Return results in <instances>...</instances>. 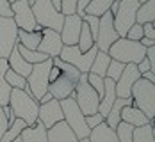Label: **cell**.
<instances>
[{"instance_id": "23", "label": "cell", "mask_w": 155, "mask_h": 142, "mask_svg": "<svg viewBox=\"0 0 155 142\" xmlns=\"http://www.w3.org/2000/svg\"><path fill=\"white\" fill-rule=\"evenodd\" d=\"M21 142H48L47 139V128L39 121H36L32 126H25L23 131L20 133Z\"/></svg>"}, {"instance_id": "6", "label": "cell", "mask_w": 155, "mask_h": 142, "mask_svg": "<svg viewBox=\"0 0 155 142\" xmlns=\"http://www.w3.org/2000/svg\"><path fill=\"white\" fill-rule=\"evenodd\" d=\"M31 9H32V14H34L36 23L41 29H52V30H55V32H61L64 16L61 14V11H57L52 5L50 0H36Z\"/></svg>"}, {"instance_id": "47", "label": "cell", "mask_w": 155, "mask_h": 142, "mask_svg": "<svg viewBox=\"0 0 155 142\" xmlns=\"http://www.w3.org/2000/svg\"><path fill=\"white\" fill-rule=\"evenodd\" d=\"M141 78H144V80H148V82H152V84H155V75L152 73V71L143 73V75H141Z\"/></svg>"}, {"instance_id": "26", "label": "cell", "mask_w": 155, "mask_h": 142, "mask_svg": "<svg viewBox=\"0 0 155 142\" xmlns=\"http://www.w3.org/2000/svg\"><path fill=\"white\" fill-rule=\"evenodd\" d=\"M110 61H112V59L109 57L105 52H96V55H94V61H93V64H91L89 73L98 75V77H102V78H105V71H107L109 62H110Z\"/></svg>"}, {"instance_id": "11", "label": "cell", "mask_w": 155, "mask_h": 142, "mask_svg": "<svg viewBox=\"0 0 155 142\" xmlns=\"http://www.w3.org/2000/svg\"><path fill=\"white\" fill-rule=\"evenodd\" d=\"M118 32L114 29V23H112V14L105 13L104 16H100V21H98V32H96V39H94V46L98 52H105L107 53L109 46L118 39Z\"/></svg>"}, {"instance_id": "16", "label": "cell", "mask_w": 155, "mask_h": 142, "mask_svg": "<svg viewBox=\"0 0 155 142\" xmlns=\"http://www.w3.org/2000/svg\"><path fill=\"white\" fill-rule=\"evenodd\" d=\"M80 29H82V18L78 14L73 13V14L64 16L61 32H59L62 45H64V46H73V45H77Z\"/></svg>"}, {"instance_id": "7", "label": "cell", "mask_w": 155, "mask_h": 142, "mask_svg": "<svg viewBox=\"0 0 155 142\" xmlns=\"http://www.w3.org/2000/svg\"><path fill=\"white\" fill-rule=\"evenodd\" d=\"M77 101L78 109L84 115H91V114H96L98 112V101L100 98L94 93V89L87 84V73H80L78 77V82L75 85V91L73 94L70 96Z\"/></svg>"}, {"instance_id": "20", "label": "cell", "mask_w": 155, "mask_h": 142, "mask_svg": "<svg viewBox=\"0 0 155 142\" xmlns=\"http://www.w3.org/2000/svg\"><path fill=\"white\" fill-rule=\"evenodd\" d=\"M121 121L127 123V125H130V126L134 128H139V126H144V125H148L150 121H148V117L139 110V109H136L134 105H125L123 109H121Z\"/></svg>"}, {"instance_id": "24", "label": "cell", "mask_w": 155, "mask_h": 142, "mask_svg": "<svg viewBox=\"0 0 155 142\" xmlns=\"http://www.w3.org/2000/svg\"><path fill=\"white\" fill-rule=\"evenodd\" d=\"M89 142H120L116 137V131L112 128H109L105 123L98 125L96 128H93L89 131Z\"/></svg>"}, {"instance_id": "17", "label": "cell", "mask_w": 155, "mask_h": 142, "mask_svg": "<svg viewBox=\"0 0 155 142\" xmlns=\"http://www.w3.org/2000/svg\"><path fill=\"white\" fill-rule=\"evenodd\" d=\"M38 121L47 128H52L54 125L61 123L62 121V109L61 103L57 99H50L48 103L39 105V110H38Z\"/></svg>"}, {"instance_id": "21", "label": "cell", "mask_w": 155, "mask_h": 142, "mask_svg": "<svg viewBox=\"0 0 155 142\" xmlns=\"http://www.w3.org/2000/svg\"><path fill=\"white\" fill-rule=\"evenodd\" d=\"M125 105H134V101H132V98H127V99H121V98H116V101L112 103V107H110V110L107 112V115H105V119H104V123L107 125L109 128H114L118 126V123L121 121V109H123Z\"/></svg>"}, {"instance_id": "15", "label": "cell", "mask_w": 155, "mask_h": 142, "mask_svg": "<svg viewBox=\"0 0 155 142\" xmlns=\"http://www.w3.org/2000/svg\"><path fill=\"white\" fill-rule=\"evenodd\" d=\"M62 41L59 32L52 30V29H41V41L38 45V52L45 53L48 59H54V57H59L62 50Z\"/></svg>"}, {"instance_id": "52", "label": "cell", "mask_w": 155, "mask_h": 142, "mask_svg": "<svg viewBox=\"0 0 155 142\" xmlns=\"http://www.w3.org/2000/svg\"><path fill=\"white\" fill-rule=\"evenodd\" d=\"M9 2H11V4H13V2H15V0H9Z\"/></svg>"}, {"instance_id": "22", "label": "cell", "mask_w": 155, "mask_h": 142, "mask_svg": "<svg viewBox=\"0 0 155 142\" xmlns=\"http://www.w3.org/2000/svg\"><path fill=\"white\" fill-rule=\"evenodd\" d=\"M7 66H9V69H11V71H15L16 75L23 77V78H27V77L31 75V69H32L31 64L27 62V61H23V57L18 53L16 46L13 48L11 55L7 57Z\"/></svg>"}, {"instance_id": "41", "label": "cell", "mask_w": 155, "mask_h": 142, "mask_svg": "<svg viewBox=\"0 0 155 142\" xmlns=\"http://www.w3.org/2000/svg\"><path fill=\"white\" fill-rule=\"evenodd\" d=\"M0 18H13L11 2L9 0H0Z\"/></svg>"}, {"instance_id": "43", "label": "cell", "mask_w": 155, "mask_h": 142, "mask_svg": "<svg viewBox=\"0 0 155 142\" xmlns=\"http://www.w3.org/2000/svg\"><path fill=\"white\" fill-rule=\"evenodd\" d=\"M89 2H91V0H77V4H75V14H78L80 18H82L86 7L89 5Z\"/></svg>"}, {"instance_id": "38", "label": "cell", "mask_w": 155, "mask_h": 142, "mask_svg": "<svg viewBox=\"0 0 155 142\" xmlns=\"http://www.w3.org/2000/svg\"><path fill=\"white\" fill-rule=\"evenodd\" d=\"M125 37H127L128 41H137V43H139L141 37H143V25H139V23H134V25L127 30Z\"/></svg>"}, {"instance_id": "28", "label": "cell", "mask_w": 155, "mask_h": 142, "mask_svg": "<svg viewBox=\"0 0 155 142\" xmlns=\"http://www.w3.org/2000/svg\"><path fill=\"white\" fill-rule=\"evenodd\" d=\"M41 41V30L39 32H25L18 30V45L29 48V50H38V45Z\"/></svg>"}, {"instance_id": "50", "label": "cell", "mask_w": 155, "mask_h": 142, "mask_svg": "<svg viewBox=\"0 0 155 142\" xmlns=\"http://www.w3.org/2000/svg\"><path fill=\"white\" fill-rule=\"evenodd\" d=\"M78 142H89V139H82V140H78Z\"/></svg>"}, {"instance_id": "5", "label": "cell", "mask_w": 155, "mask_h": 142, "mask_svg": "<svg viewBox=\"0 0 155 142\" xmlns=\"http://www.w3.org/2000/svg\"><path fill=\"white\" fill-rule=\"evenodd\" d=\"M52 69V59H47L39 64H34L31 69V75L27 77V87L23 89L27 94H31L36 101H39V98L48 93V75Z\"/></svg>"}, {"instance_id": "45", "label": "cell", "mask_w": 155, "mask_h": 142, "mask_svg": "<svg viewBox=\"0 0 155 142\" xmlns=\"http://www.w3.org/2000/svg\"><path fill=\"white\" fill-rule=\"evenodd\" d=\"M59 75H61L59 68H55V66L52 64V69H50V75H48V82H54V80H57V78H59Z\"/></svg>"}, {"instance_id": "40", "label": "cell", "mask_w": 155, "mask_h": 142, "mask_svg": "<svg viewBox=\"0 0 155 142\" xmlns=\"http://www.w3.org/2000/svg\"><path fill=\"white\" fill-rule=\"evenodd\" d=\"M102 123H104V115H100L98 112L96 114H91V115H86V125H87L89 130L96 128L98 125H102Z\"/></svg>"}, {"instance_id": "12", "label": "cell", "mask_w": 155, "mask_h": 142, "mask_svg": "<svg viewBox=\"0 0 155 142\" xmlns=\"http://www.w3.org/2000/svg\"><path fill=\"white\" fill-rule=\"evenodd\" d=\"M18 43V27L13 18H0V59H7Z\"/></svg>"}, {"instance_id": "10", "label": "cell", "mask_w": 155, "mask_h": 142, "mask_svg": "<svg viewBox=\"0 0 155 142\" xmlns=\"http://www.w3.org/2000/svg\"><path fill=\"white\" fill-rule=\"evenodd\" d=\"M11 11H13V20H15L18 30H25V32L41 30V27L34 20L32 9H31V5L27 4V0H15L11 4Z\"/></svg>"}, {"instance_id": "9", "label": "cell", "mask_w": 155, "mask_h": 142, "mask_svg": "<svg viewBox=\"0 0 155 142\" xmlns=\"http://www.w3.org/2000/svg\"><path fill=\"white\" fill-rule=\"evenodd\" d=\"M96 52H98L96 46H93L91 50H87L84 53L78 50L77 45H73V46H62L61 53H59V59L68 64H71L73 68H77L80 73H89Z\"/></svg>"}, {"instance_id": "37", "label": "cell", "mask_w": 155, "mask_h": 142, "mask_svg": "<svg viewBox=\"0 0 155 142\" xmlns=\"http://www.w3.org/2000/svg\"><path fill=\"white\" fill-rule=\"evenodd\" d=\"M87 84L94 89V93L98 94V98L104 96V78L102 77L93 75V73H87Z\"/></svg>"}, {"instance_id": "2", "label": "cell", "mask_w": 155, "mask_h": 142, "mask_svg": "<svg viewBox=\"0 0 155 142\" xmlns=\"http://www.w3.org/2000/svg\"><path fill=\"white\" fill-rule=\"evenodd\" d=\"M146 48L141 46L137 41H128L127 37H118L107 50V55L112 61L121 64H137L144 59Z\"/></svg>"}, {"instance_id": "44", "label": "cell", "mask_w": 155, "mask_h": 142, "mask_svg": "<svg viewBox=\"0 0 155 142\" xmlns=\"http://www.w3.org/2000/svg\"><path fill=\"white\" fill-rule=\"evenodd\" d=\"M7 128H9V121H7V117L4 115V110H2V107H0V139H2V135L5 133Z\"/></svg>"}, {"instance_id": "27", "label": "cell", "mask_w": 155, "mask_h": 142, "mask_svg": "<svg viewBox=\"0 0 155 142\" xmlns=\"http://www.w3.org/2000/svg\"><path fill=\"white\" fill-rule=\"evenodd\" d=\"M7 69H9L7 59H0V107H5L9 103V94H11V87L7 85V82L4 78Z\"/></svg>"}, {"instance_id": "39", "label": "cell", "mask_w": 155, "mask_h": 142, "mask_svg": "<svg viewBox=\"0 0 155 142\" xmlns=\"http://www.w3.org/2000/svg\"><path fill=\"white\" fill-rule=\"evenodd\" d=\"M75 4H77V0H61V14L62 16L73 14L75 13Z\"/></svg>"}, {"instance_id": "30", "label": "cell", "mask_w": 155, "mask_h": 142, "mask_svg": "<svg viewBox=\"0 0 155 142\" xmlns=\"http://www.w3.org/2000/svg\"><path fill=\"white\" fill-rule=\"evenodd\" d=\"M112 2H114V0H91L89 5H87L86 11H84V14H91V16L100 18V16H104L109 9H110V4H112Z\"/></svg>"}, {"instance_id": "48", "label": "cell", "mask_w": 155, "mask_h": 142, "mask_svg": "<svg viewBox=\"0 0 155 142\" xmlns=\"http://www.w3.org/2000/svg\"><path fill=\"white\" fill-rule=\"evenodd\" d=\"M50 99H54V98H52V94H50V93H45V94L39 98V101H38V103H39V105H43V103H48Z\"/></svg>"}, {"instance_id": "8", "label": "cell", "mask_w": 155, "mask_h": 142, "mask_svg": "<svg viewBox=\"0 0 155 142\" xmlns=\"http://www.w3.org/2000/svg\"><path fill=\"white\" fill-rule=\"evenodd\" d=\"M139 2L137 0H120L118 4V11L112 16V23L114 29L118 32L120 37H125L127 30L136 23V13H137Z\"/></svg>"}, {"instance_id": "14", "label": "cell", "mask_w": 155, "mask_h": 142, "mask_svg": "<svg viewBox=\"0 0 155 142\" xmlns=\"http://www.w3.org/2000/svg\"><path fill=\"white\" fill-rule=\"evenodd\" d=\"M77 82H78V77L61 73V75H59V78L48 84V93L52 94L54 99L62 101V99H66V98H70V96L73 94Z\"/></svg>"}, {"instance_id": "18", "label": "cell", "mask_w": 155, "mask_h": 142, "mask_svg": "<svg viewBox=\"0 0 155 142\" xmlns=\"http://www.w3.org/2000/svg\"><path fill=\"white\" fill-rule=\"evenodd\" d=\"M47 139H48V142H78L77 135L70 130V126L64 121L54 125L52 128H48Z\"/></svg>"}, {"instance_id": "34", "label": "cell", "mask_w": 155, "mask_h": 142, "mask_svg": "<svg viewBox=\"0 0 155 142\" xmlns=\"http://www.w3.org/2000/svg\"><path fill=\"white\" fill-rule=\"evenodd\" d=\"M4 78H5L7 85H9L11 89H21V91H23V89L27 87V78H23V77L16 75L15 71H11V69H7V71H5Z\"/></svg>"}, {"instance_id": "19", "label": "cell", "mask_w": 155, "mask_h": 142, "mask_svg": "<svg viewBox=\"0 0 155 142\" xmlns=\"http://www.w3.org/2000/svg\"><path fill=\"white\" fill-rule=\"evenodd\" d=\"M114 101H116L114 82L110 78H104V96H102L100 101H98V114L104 115V119H105V115H107V112L110 110V107H112Z\"/></svg>"}, {"instance_id": "1", "label": "cell", "mask_w": 155, "mask_h": 142, "mask_svg": "<svg viewBox=\"0 0 155 142\" xmlns=\"http://www.w3.org/2000/svg\"><path fill=\"white\" fill-rule=\"evenodd\" d=\"M9 109L13 112L15 119H21L27 126H32L38 121V110H39V103L27 94L21 89H11L9 94Z\"/></svg>"}, {"instance_id": "36", "label": "cell", "mask_w": 155, "mask_h": 142, "mask_svg": "<svg viewBox=\"0 0 155 142\" xmlns=\"http://www.w3.org/2000/svg\"><path fill=\"white\" fill-rule=\"evenodd\" d=\"M123 69H125V64L118 62V61H110L107 71H105V78H110L112 82H116L120 78V75L123 73Z\"/></svg>"}, {"instance_id": "4", "label": "cell", "mask_w": 155, "mask_h": 142, "mask_svg": "<svg viewBox=\"0 0 155 142\" xmlns=\"http://www.w3.org/2000/svg\"><path fill=\"white\" fill-rule=\"evenodd\" d=\"M59 103H61V109H62V121H64V123L70 126V130L77 135L78 140L87 139L91 130L86 125V115L80 112L77 101H75L73 98H66V99H62Z\"/></svg>"}, {"instance_id": "32", "label": "cell", "mask_w": 155, "mask_h": 142, "mask_svg": "<svg viewBox=\"0 0 155 142\" xmlns=\"http://www.w3.org/2000/svg\"><path fill=\"white\" fill-rule=\"evenodd\" d=\"M77 46L78 50L84 53V52H87V50H91L94 46V39L93 36H91V32L87 29V25L82 21V29H80V34H78V41H77Z\"/></svg>"}, {"instance_id": "33", "label": "cell", "mask_w": 155, "mask_h": 142, "mask_svg": "<svg viewBox=\"0 0 155 142\" xmlns=\"http://www.w3.org/2000/svg\"><path fill=\"white\" fill-rule=\"evenodd\" d=\"M27 126L21 119H15L11 125H9V128L5 130V133L2 135V139H0V142H13L15 139H18L20 137V133L23 131V128Z\"/></svg>"}, {"instance_id": "13", "label": "cell", "mask_w": 155, "mask_h": 142, "mask_svg": "<svg viewBox=\"0 0 155 142\" xmlns=\"http://www.w3.org/2000/svg\"><path fill=\"white\" fill-rule=\"evenodd\" d=\"M141 78V73L137 71L136 64H125L123 73L120 75V78L114 82V91H116V98H121L127 99L130 98V91H132V85Z\"/></svg>"}, {"instance_id": "35", "label": "cell", "mask_w": 155, "mask_h": 142, "mask_svg": "<svg viewBox=\"0 0 155 142\" xmlns=\"http://www.w3.org/2000/svg\"><path fill=\"white\" fill-rule=\"evenodd\" d=\"M114 131H116V137H118L120 142H132L134 126H130V125H127V123H123V121H120L118 126L114 128Z\"/></svg>"}, {"instance_id": "31", "label": "cell", "mask_w": 155, "mask_h": 142, "mask_svg": "<svg viewBox=\"0 0 155 142\" xmlns=\"http://www.w3.org/2000/svg\"><path fill=\"white\" fill-rule=\"evenodd\" d=\"M132 142H155L153 125H152V123H148V125H144V126L134 128Z\"/></svg>"}, {"instance_id": "3", "label": "cell", "mask_w": 155, "mask_h": 142, "mask_svg": "<svg viewBox=\"0 0 155 142\" xmlns=\"http://www.w3.org/2000/svg\"><path fill=\"white\" fill-rule=\"evenodd\" d=\"M130 98L134 101V107L139 109L152 123L155 117V84L144 78H139L132 85Z\"/></svg>"}, {"instance_id": "29", "label": "cell", "mask_w": 155, "mask_h": 142, "mask_svg": "<svg viewBox=\"0 0 155 142\" xmlns=\"http://www.w3.org/2000/svg\"><path fill=\"white\" fill-rule=\"evenodd\" d=\"M16 50H18V53L23 57V61H27L31 66L39 64V62H43V61L48 59L45 53H41V52H38V50H29V48L21 46V45H18V43H16Z\"/></svg>"}, {"instance_id": "46", "label": "cell", "mask_w": 155, "mask_h": 142, "mask_svg": "<svg viewBox=\"0 0 155 142\" xmlns=\"http://www.w3.org/2000/svg\"><path fill=\"white\" fill-rule=\"evenodd\" d=\"M141 46L144 48H150V46H155V39H148V37H141Z\"/></svg>"}, {"instance_id": "51", "label": "cell", "mask_w": 155, "mask_h": 142, "mask_svg": "<svg viewBox=\"0 0 155 142\" xmlns=\"http://www.w3.org/2000/svg\"><path fill=\"white\" fill-rule=\"evenodd\" d=\"M13 142H21V139H20V137H18V139H15V140Z\"/></svg>"}, {"instance_id": "25", "label": "cell", "mask_w": 155, "mask_h": 142, "mask_svg": "<svg viewBox=\"0 0 155 142\" xmlns=\"http://www.w3.org/2000/svg\"><path fill=\"white\" fill-rule=\"evenodd\" d=\"M155 21V0H148L141 4L136 13V23L144 25V23H153Z\"/></svg>"}, {"instance_id": "49", "label": "cell", "mask_w": 155, "mask_h": 142, "mask_svg": "<svg viewBox=\"0 0 155 142\" xmlns=\"http://www.w3.org/2000/svg\"><path fill=\"white\" fill-rule=\"evenodd\" d=\"M137 2H139V5H141V4H144V2H148V0H137Z\"/></svg>"}, {"instance_id": "42", "label": "cell", "mask_w": 155, "mask_h": 142, "mask_svg": "<svg viewBox=\"0 0 155 142\" xmlns=\"http://www.w3.org/2000/svg\"><path fill=\"white\" fill-rule=\"evenodd\" d=\"M143 37L155 39V27H153V23H144V25H143Z\"/></svg>"}]
</instances>
